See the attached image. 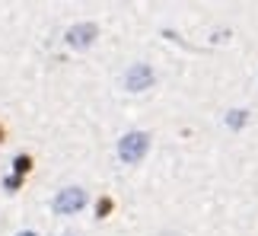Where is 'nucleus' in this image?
<instances>
[{
  "instance_id": "1",
  "label": "nucleus",
  "mask_w": 258,
  "mask_h": 236,
  "mask_svg": "<svg viewBox=\"0 0 258 236\" xmlns=\"http://www.w3.org/2000/svg\"><path fill=\"white\" fill-rule=\"evenodd\" d=\"M118 153H121V160L137 163V160L147 153V137H144V134H128L121 144H118Z\"/></svg>"
},
{
  "instance_id": "2",
  "label": "nucleus",
  "mask_w": 258,
  "mask_h": 236,
  "mask_svg": "<svg viewBox=\"0 0 258 236\" xmlns=\"http://www.w3.org/2000/svg\"><path fill=\"white\" fill-rule=\"evenodd\" d=\"M83 205H86V195L80 189H67V191H61V195L54 198V211H58V214H74V211H80Z\"/></svg>"
},
{
  "instance_id": "3",
  "label": "nucleus",
  "mask_w": 258,
  "mask_h": 236,
  "mask_svg": "<svg viewBox=\"0 0 258 236\" xmlns=\"http://www.w3.org/2000/svg\"><path fill=\"white\" fill-rule=\"evenodd\" d=\"M92 38H96V26H92V23L74 26V29L67 32V42H70V45H76V48H80V45H90Z\"/></svg>"
},
{
  "instance_id": "4",
  "label": "nucleus",
  "mask_w": 258,
  "mask_h": 236,
  "mask_svg": "<svg viewBox=\"0 0 258 236\" xmlns=\"http://www.w3.org/2000/svg\"><path fill=\"white\" fill-rule=\"evenodd\" d=\"M150 80H153L150 67L137 64V67H131V74H128V90H144V86L150 83Z\"/></svg>"
},
{
  "instance_id": "5",
  "label": "nucleus",
  "mask_w": 258,
  "mask_h": 236,
  "mask_svg": "<svg viewBox=\"0 0 258 236\" xmlns=\"http://www.w3.org/2000/svg\"><path fill=\"white\" fill-rule=\"evenodd\" d=\"M16 169H19V173H26V169H29V157H19V160H16Z\"/></svg>"
},
{
  "instance_id": "6",
  "label": "nucleus",
  "mask_w": 258,
  "mask_h": 236,
  "mask_svg": "<svg viewBox=\"0 0 258 236\" xmlns=\"http://www.w3.org/2000/svg\"><path fill=\"white\" fill-rule=\"evenodd\" d=\"M229 125H236V128H239V125H243V112H233V118H229Z\"/></svg>"
},
{
  "instance_id": "7",
  "label": "nucleus",
  "mask_w": 258,
  "mask_h": 236,
  "mask_svg": "<svg viewBox=\"0 0 258 236\" xmlns=\"http://www.w3.org/2000/svg\"><path fill=\"white\" fill-rule=\"evenodd\" d=\"M19 236H35V233H19Z\"/></svg>"
}]
</instances>
